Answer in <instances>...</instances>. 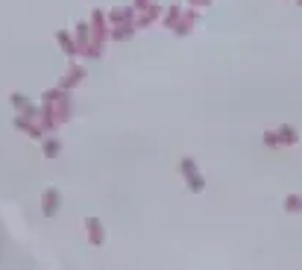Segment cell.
<instances>
[{
  "mask_svg": "<svg viewBox=\"0 0 302 270\" xmlns=\"http://www.w3.org/2000/svg\"><path fill=\"white\" fill-rule=\"evenodd\" d=\"M182 170H185L191 188H194V191H203V179H197V174H194V162H191V159H185V162H182Z\"/></svg>",
  "mask_w": 302,
  "mask_h": 270,
  "instance_id": "6da1fadb",
  "label": "cell"
},
{
  "mask_svg": "<svg viewBox=\"0 0 302 270\" xmlns=\"http://www.w3.org/2000/svg\"><path fill=\"white\" fill-rule=\"evenodd\" d=\"M285 209L288 211H302V197H288L285 200Z\"/></svg>",
  "mask_w": 302,
  "mask_h": 270,
  "instance_id": "7a4b0ae2",
  "label": "cell"
},
{
  "mask_svg": "<svg viewBox=\"0 0 302 270\" xmlns=\"http://www.w3.org/2000/svg\"><path fill=\"white\" fill-rule=\"evenodd\" d=\"M203 3H211V0H203Z\"/></svg>",
  "mask_w": 302,
  "mask_h": 270,
  "instance_id": "3957f363",
  "label": "cell"
},
{
  "mask_svg": "<svg viewBox=\"0 0 302 270\" xmlns=\"http://www.w3.org/2000/svg\"><path fill=\"white\" fill-rule=\"evenodd\" d=\"M299 3H302V0H299Z\"/></svg>",
  "mask_w": 302,
  "mask_h": 270,
  "instance_id": "277c9868",
  "label": "cell"
}]
</instances>
